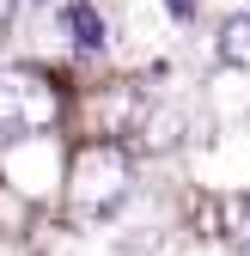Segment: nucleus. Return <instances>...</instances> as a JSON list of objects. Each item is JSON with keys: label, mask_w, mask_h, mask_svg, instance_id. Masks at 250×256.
I'll return each mask as SVG.
<instances>
[{"label": "nucleus", "mask_w": 250, "mask_h": 256, "mask_svg": "<svg viewBox=\"0 0 250 256\" xmlns=\"http://www.w3.org/2000/svg\"><path fill=\"white\" fill-rule=\"evenodd\" d=\"M68 208L80 220H104L116 214L122 202H128V189H134V158L122 140H86L74 158H68Z\"/></svg>", "instance_id": "f257e3e1"}, {"label": "nucleus", "mask_w": 250, "mask_h": 256, "mask_svg": "<svg viewBox=\"0 0 250 256\" xmlns=\"http://www.w3.org/2000/svg\"><path fill=\"white\" fill-rule=\"evenodd\" d=\"M61 122V86L43 68H0V140H37Z\"/></svg>", "instance_id": "f03ea898"}, {"label": "nucleus", "mask_w": 250, "mask_h": 256, "mask_svg": "<svg viewBox=\"0 0 250 256\" xmlns=\"http://www.w3.org/2000/svg\"><path fill=\"white\" fill-rule=\"evenodd\" d=\"M61 30H68V43L86 49V55H98L104 49V18L92 0H74V6H61Z\"/></svg>", "instance_id": "7ed1b4c3"}, {"label": "nucleus", "mask_w": 250, "mask_h": 256, "mask_svg": "<svg viewBox=\"0 0 250 256\" xmlns=\"http://www.w3.org/2000/svg\"><path fill=\"white\" fill-rule=\"evenodd\" d=\"M220 61L232 74H250V12H238V18L220 24Z\"/></svg>", "instance_id": "20e7f679"}, {"label": "nucleus", "mask_w": 250, "mask_h": 256, "mask_svg": "<svg viewBox=\"0 0 250 256\" xmlns=\"http://www.w3.org/2000/svg\"><path fill=\"white\" fill-rule=\"evenodd\" d=\"M220 238H226L238 256H250V189H238V196L220 208Z\"/></svg>", "instance_id": "39448f33"}, {"label": "nucleus", "mask_w": 250, "mask_h": 256, "mask_svg": "<svg viewBox=\"0 0 250 256\" xmlns=\"http://www.w3.org/2000/svg\"><path fill=\"white\" fill-rule=\"evenodd\" d=\"M24 232H30V196L0 177V238H24Z\"/></svg>", "instance_id": "423d86ee"}, {"label": "nucleus", "mask_w": 250, "mask_h": 256, "mask_svg": "<svg viewBox=\"0 0 250 256\" xmlns=\"http://www.w3.org/2000/svg\"><path fill=\"white\" fill-rule=\"evenodd\" d=\"M165 6H171V18H190V6H196V0H165Z\"/></svg>", "instance_id": "0eeeda50"}, {"label": "nucleus", "mask_w": 250, "mask_h": 256, "mask_svg": "<svg viewBox=\"0 0 250 256\" xmlns=\"http://www.w3.org/2000/svg\"><path fill=\"white\" fill-rule=\"evenodd\" d=\"M12 6H18V0H0V30H6V18H12Z\"/></svg>", "instance_id": "6e6552de"}]
</instances>
